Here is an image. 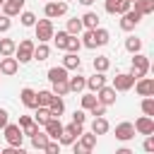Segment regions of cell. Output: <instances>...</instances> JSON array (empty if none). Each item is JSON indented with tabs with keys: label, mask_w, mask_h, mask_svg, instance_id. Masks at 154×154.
<instances>
[{
	"label": "cell",
	"mask_w": 154,
	"mask_h": 154,
	"mask_svg": "<svg viewBox=\"0 0 154 154\" xmlns=\"http://www.w3.org/2000/svg\"><path fill=\"white\" fill-rule=\"evenodd\" d=\"M135 58H132V67H130V75L135 77V79H140V77H144L147 72H149V60H147V55H142V53H132Z\"/></svg>",
	"instance_id": "6da1fadb"
},
{
	"label": "cell",
	"mask_w": 154,
	"mask_h": 154,
	"mask_svg": "<svg viewBox=\"0 0 154 154\" xmlns=\"http://www.w3.org/2000/svg\"><path fill=\"white\" fill-rule=\"evenodd\" d=\"M2 130H5V142H7V144H12V147H22V142H24V132H22L19 125L7 123Z\"/></svg>",
	"instance_id": "7a4b0ae2"
},
{
	"label": "cell",
	"mask_w": 154,
	"mask_h": 154,
	"mask_svg": "<svg viewBox=\"0 0 154 154\" xmlns=\"http://www.w3.org/2000/svg\"><path fill=\"white\" fill-rule=\"evenodd\" d=\"M84 130H82V125L79 123H70V125H63V132H60V137H58V142L60 144H72L79 135H82Z\"/></svg>",
	"instance_id": "3957f363"
},
{
	"label": "cell",
	"mask_w": 154,
	"mask_h": 154,
	"mask_svg": "<svg viewBox=\"0 0 154 154\" xmlns=\"http://www.w3.org/2000/svg\"><path fill=\"white\" fill-rule=\"evenodd\" d=\"M140 19H142V14H140L137 10H132V7H130L128 12H123V14H120V29H123V31H132V29L140 24Z\"/></svg>",
	"instance_id": "277c9868"
},
{
	"label": "cell",
	"mask_w": 154,
	"mask_h": 154,
	"mask_svg": "<svg viewBox=\"0 0 154 154\" xmlns=\"http://www.w3.org/2000/svg\"><path fill=\"white\" fill-rule=\"evenodd\" d=\"M34 29H36V38H38L41 43H46V41L53 38V22H51V19H38V22L34 24Z\"/></svg>",
	"instance_id": "5b68a950"
},
{
	"label": "cell",
	"mask_w": 154,
	"mask_h": 154,
	"mask_svg": "<svg viewBox=\"0 0 154 154\" xmlns=\"http://www.w3.org/2000/svg\"><path fill=\"white\" fill-rule=\"evenodd\" d=\"M14 55H17L19 63H29V60H34V41H29V38L19 41V46L14 48Z\"/></svg>",
	"instance_id": "8992f818"
},
{
	"label": "cell",
	"mask_w": 154,
	"mask_h": 154,
	"mask_svg": "<svg viewBox=\"0 0 154 154\" xmlns=\"http://www.w3.org/2000/svg\"><path fill=\"white\" fill-rule=\"evenodd\" d=\"M43 12H46V17H48V19L63 17V14L67 12V2H65V0H51V2H46Z\"/></svg>",
	"instance_id": "52a82bcc"
},
{
	"label": "cell",
	"mask_w": 154,
	"mask_h": 154,
	"mask_svg": "<svg viewBox=\"0 0 154 154\" xmlns=\"http://www.w3.org/2000/svg\"><path fill=\"white\" fill-rule=\"evenodd\" d=\"M132 84H135V77L130 72H120V75L113 77V89L116 91H128V89H132Z\"/></svg>",
	"instance_id": "ba28073f"
},
{
	"label": "cell",
	"mask_w": 154,
	"mask_h": 154,
	"mask_svg": "<svg viewBox=\"0 0 154 154\" xmlns=\"http://www.w3.org/2000/svg\"><path fill=\"white\" fill-rule=\"evenodd\" d=\"M135 132L140 135H154V118L152 116H142L135 120Z\"/></svg>",
	"instance_id": "9c48e42d"
},
{
	"label": "cell",
	"mask_w": 154,
	"mask_h": 154,
	"mask_svg": "<svg viewBox=\"0 0 154 154\" xmlns=\"http://www.w3.org/2000/svg\"><path fill=\"white\" fill-rule=\"evenodd\" d=\"M43 128H46V135H48L51 140H58L60 132H63V123H60V118H55V116H51V118L43 123Z\"/></svg>",
	"instance_id": "30bf717a"
},
{
	"label": "cell",
	"mask_w": 154,
	"mask_h": 154,
	"mask_svg": "<svg viewBox=\"0 0 154 154\" xmlns=\"http://www.w3.org/2000/svg\"><path fill=\"white\" fill-rule=\"evenodd\" d=\"M19 70V60L17 58H12V55H2V60H0V75H14Z\"/></svg>",
	"instance_id": "8fae6325"
},
{
	"label": "cell",
	"mask_w": 154,
	"mask_h": 154,
	"mask_svg": "<svg viewBox=\"0 0 154 154\" xmlns=\"http://www.w3.org/2000/svg\"><path fill=\"white\" fill-rule=\"evenodd\" d=\"M135 89L140 96H154V79L140 77V79H135Z\"/></svg>",
	"instance_id": "7c38bea8"
},
{
	"label": "cell",
	"mask_w": 154,
	"mask_h": 154,
	"mask_svg": "<svg viewBox=\"0 0 154 154\" xmlns=\"http://www.w3.org/2000/svg\"><path fill=\"white\" fill-rule=\"evenodd\" d=\"M130 7H132V2H128V0H106V12L108 14H123Z\"/></svg>",
	"instance_id": "4fadbf2b"
},
{
	"label": "cell",
	"mask_w": 154,
	"mask_h": 154,
	"mask_svg": "<svg viewBox=\"0 0 154 154\" xmlns=\"http://www.w3.org/2000/svg\"><path fill=\"white\" fill-rule=\"evenodd\" d=\"M96 99H99V103H103V106H113V103H116V89L103 84V87L96 91Z\"/></svg>",
	"instance_id": "5bb4252c"
},
{
	"label": "cell",
	"mask_w": 154,
	"mask_h": 154,
	"mask_svg": "<svg viewBox=\"0 0 154 154\" xmlns=\"http://www.w3.org/2000/svg\"><path fill=\"white\" fill-rule=\"evenodd\" d=\"M132 137H135V125H132V123H120V125H116V140L128 142V140H132Z\"/></svg>",
	"instance_id": "9a60e30c"
},
{
	"label": "cell",
	"mask_w": 154,
	"mask_h": 154,
	"mask_svg": "<svg viewBox=\"0 0 154 154\" xmlns=\"http://www.w3.org/2000/svg\"><path fill=\"white\" fill-rule=\"evenodd\" d=\"M24 2H26V0H5V2H2V14L17 17V14L24 10Z\"/></svg>",
	"instance_id": "2e32d148"
},
{
	"label": "cell",
	"mask_w": 154,
	"mask_h": 154,
	"mask_svg": "<svg viewBox=\"0 0 154 154\" xmlns=\"http://www.w3.org/2000/svg\"><path fill=\"white\" fill-rule=\"evenodd\" d=\"M103 84H106V72H96V70H94V75L87 77V87H89L91 91H99Z\"/></svg>",
	"instance_id": "e0dca14e"
},
{
	"label": "cell",
	"mask_w": 154,
	"mask_h": 154,
	"mask_svg": "<svg viewBox=\"0 0 154 154\" xmlns=\"http://www.w3.org/2000/svg\"><path fill=\"white\" fill-rule=\"evenodd\" d=\"M19 96H22V103H24L26 108H36V106H38V101H36V91H34V89L24 87Z\"/></svg>",
	"instance_id": "ac0fdd59"
},
{
	"label": "cell",
	"mask_w": 154,
	"mask_h": 154,
	"mask_svg": "<svg viewBox=\"0 0 154 154\" xmlns=\"http://www.w3.org/2000/svg\"><path fill=\"white\" fill-rule=\"evenodd\" d=\"M77 142L82 144L84 152H91V149L96 147V135H94V132H82V135L77 137Z\"/></svg>",
	"instance_id": "d6986e66"
},
{
	"label": "cell",
	"mask_w": 154,
	"mask_h": 154,
	"mask_svg": "<svg viewBox=\"0 0 154 154\" xmlns=\"http://www.w3.org/2000/svg\"><path fill=\"white\" fill-rule=\"evenodd\" d=\"M91 132L99 137V135H106L108 132V120L103 118V116H96L94 118V123H91Z\"/></svg>",
	"instance_id": "ffe728a7"
},
{
	"label": "cell",
	"mask_w": 154,
	"mask_h": 154,
	"mask_svg": "<svg viewBox=\"0 0 154 154\" xmlns=\"http://www.w3.org/2000/svg\"><path fill=\"white\" fill-rule=\"evenodd\" d=\"M79 65H82L79 55H77V53H70V51H67V55L63 58V67H65V70H79Z\"/></svg>",
	"instance_id": "44dd1931"
},
{
	"label": "cell",
	"mask_w": 154,
	"mask_h": 154,
	"mask_svg": "<svg viewBox=\"0 0 154 154\" xmlns=\"http://www.w3.org/2000/svg\"><path fill=\"white\" fill-rule=\"evenodd\" d=\"M91 36H94V43H96V46H106L108 38H111V34H108L106 29H101V26L91 29Z\"/></svg>",
	"instance_id": "7402d4cb"
},
{
	"label": "cell",
	"mask_w": 154,
	"mask_h": 154,
	"mask_svg": "<svg viewBox=\"0 0 154 154\" xmlns=\"http://www.w3.org/2000/svg\"><path fill=\"white\" fill-rule=\"evenodd\" d=\"M48 140H51V137H48L46 132H41V130H38V132H34V135H31V147H34V149H46Z\"/></svg>",
	"instance_id": "603a6c76"
},
{
	"label": "cell",
	"mask_w": 154,
	"mask_h": 154,
	"mask_svg": "<svg viewBox=\"0 0 154 154\" xmlns=\"http://www.w3.org/2000/svg\"><path fill=\"white\" fill-rule=\"evenodd\" d=\"M132 5H135V10H137V12L142 14V17H144V14H152V12H154V0H135Z\"/></svg>",
	"instance_id": "cb8c5ba5"
},
{
	"label": "cell",
	"mask_w": 154,
	"mask_h": 154,
	"mask_svg": "<svg viewBox=\"0 0 154 154\" xmlns=\"http://www.w3.org/2000/svg\"><path fill=\"white\" fill-rule=\"evenodd\" d=\"M48 55H51V48H48L46 43L38 41V46H34V60L43 63V60H48Z\"/></svg>",
	"instance_id": "d4e9b609"
},
{
	"label": "cell",
	"mask_w": 154,
	"mask_h": 154,
	"mask_svg": "<svg viewBox=\"0 0 154 154\" xmlns=\"http://www.w3.org/2000/svg\"><path fill=\"white\" fill-rule=\"evenodd\" d=\"M67 87H70V91H82V89L87 87V79H84L82 75H75V77H67Z\"/></svg>",
	"instance_id": "484cf974"
},
{
	"label": "cell",
	"mask_w": 154,
	"mask_h": 154,
	"mask_svg": "<svg viewBox=\"0 0 154 154\" xmlns=\"http://www.w3.org/2000/svg\"><path fill=\"white\" fill-rule=\"evenodd\" d=\"M48 111H51V116L60 118V113L65 111V103H63V99H60V96H53V99H51V103H48Z\"/></svg>",
	"instance_id": "4316f807"
},
{
	"label": "cell",
	"mask_w": 154,
	"mask_h": 154,
	"mask_svg": "<svg viewBox=\"0 0 154 154\" xmlns=\"http://www.w3.org/2000/svg\"><path fill=\"white\" fill-rule=\"evenodd\" d=\"M79 19H82V26H84V29H96V26H99V14H96V12H87V14L79 17Z\"/></svg>",
	"instance_id": "83f0119b"
},
{
	"label": "cell",
	"mask_w": 154,
	"mask_h": 154,
	"mask_svg": "<svg viewBox=\"0 0 154 154\" xmlns=\"http://www.w3.org/2000/svg\"><path fill=\"white\" fill-rule=\"evenodd\" d=\"M48 79H51V84L53 82H60V79H67V70L60 65V67H51L48 70Z\"/></svg>",
	"instance_id": "f1b7e54d"
},
{
	"label": "cell",
	"mask_w": 154,
	"mask_h": 154,
	"mask_svg": "<svg viewBox=\"0 0 154 154\" xmlns=\"http://www.w3.org/2000/svg\"><path fill=\"white\" fill-rule=\"evenodd\" d=\"M82 29H84V26H82V19H79V17H72V19H67V29H65L67 34H75V36H79V34H82Z\"/></svg>",
	"instance_id": "f546056e"
},
{
	"label": "cell",
	"mask_w": 154,
	"mask_h": 154,
	"mask_svg": "<svg viewBox=\"0 0 154 154\" xmlns=\"http://www.w3.org/2000/svg\"><path fill=\"white\" fill-rule=\"evenodd\" d=\"M48 118H51V111H48V106H36V113H34V123L43 125Z\"/></svg>",
	"instance_id": "4dcf8cb0"
},
{
	"label": "cell",
	"mask_w": 154,
	"mask_h": 154,
	"mask_svg": "<svg viewBox=\"0 0 154 154\" xmlns=\"http://www.w3.org/2000/svg\"><path fill=\"white\" fill-rule=\"evenodd\" d=\"M17 43L12 38H0V55H14Z\"/></svg>",
	"instance_id": "1f68e13d"
},
{
	"label": "cell",
	"mask_w": 154,
	"mask_h": 154,
	"mask_svg": "<svg viewBox=\"0 0 154 154\" xmlns=\"http://www.w3.org/2000/svg\"><path fill=\"white\" fill-rule=\"evenodd\" d=\"M91 65H94V70H96V72H106V70L111 67V60H108L106 55H96Z\"/></svg>",
	"instance_id": "d6a6232c"
},
{
	"label": "cell",
	"mask_w": 154,
	"mask_h": 154,
	"mask_svg": "<svg viewBox=\"0 0 154 154\" xmlns=\"http://www.w3.org/2000/svg\"><path fill=\"white\" fill-rule=\"evenodd\" d=\"M79 48H82V41H79L75 34H70V36H67V43H65V51H70V53H79Z\"/></svg>",
	"instance_id": "836d02e7"
},
{
	"label": "cell",
	"mask_w": 154,
	"mask_h": 154,
	"mask_svg": "<svg viewBox=\"0 0 154 154\" xmlns=\"http://www.w3.org/2000/svg\"><path fill=\"white\" fill-rule=\"evenodd\" d=\"M125 48H128L130 53H140V51H142V41H140L137 36H128V38H125Z\"/></svg>",
	"instance_id": "e575fe53"
},
{
	"label": "cell",
	"mask_w": 154,
	"mask_h": 154,
	"mask_svg": "<svg viewBox=\"0 0 154 154\" xmlns=\"http://www.w3.org/2000/svg\"><path fill=\"white\" fill-rule=\"evenodd\" d=\"M67 31H53V43H55V48H60V51H65V43H67Z\"/></svg>",
	"instance_id": "d590c367"
},
{
	"label": "cell",
	"mask_w": 154,
	"mask_h": 154,
	"mask_svg": "<svg viewBox=\"0 0 154 154\" xmlns=\"http://www.w3.org/2000/svg\"><path fill=\"white\" fill-rule=\"evenodd\" d=\"M55 96H65L67 91H70V87H67V79H60V82H53V89H51Z\"/></svg>",
	"instance_id": "8d00e7d4"
},
{
	"label": "cell",
	"mask_w": 154,
	"mask_h": 154,
	"mask_svg": "<svg viewBox=\"0 0 154 154\" xmlns=\"http://www.w3.org/2000/svg\"><path fill=\"white\" fill-rule=\"evenodd\" d=\"M53 96H55V94H53V91H46V89H43V91H36V101H38V106H48Z\"/></svg>",
	"instance_id": "74e56055"
},
{
	"label": "cell",
	"mask_w": 154,
	"mask_h": 154,
	"mask_svg": "<svg viewBox=\"0 0 154 154\" xmlns=\"http://www.w3.org/2000/svg\"><path fill=\"white\" fill-rule=\"evenodd\" d=\"M142 113L154 118V99H152V96H144V101H142Z\"/></svg>",
	"instance_id": "f35d334b"
},
{
	"label": "cell",
	"mask_w": 154,
	"mask_h": 154,
	"mask_svg": "<svg viewBox=\"0 0 154 154\" xmlns=\"http://www.w3.org/2000/svg\"><path fill=\"white\" fill-rule=\"evenodd\" d=\"M19 19H22L24 26H34L36 24V14L34 12H19Z\"/></svg>",
	"instance_id": "ab89813d"
},
{
	"label": "cell",
	"mask_w": 154,
	"mask_h": 154,
	"mask_svg": "<svg viewBox=\"0 0 154 154\" xmlns=\"http://www.w3.org/2000/svg\"><path fill=\"white\" fill-rule=\"evenodd\" d=\"M96 101H99V99H96V94H94V91H91V94H84V96H82V108H84V111H89Z\"/></svg>",
	"instance_id": "60d3db41"
},
{
	"label": "cell",
	"mask_w": 154,
	"mask_h": 154,
	"mask_svg": "<svg viewBox=\"0 0 154 154\" xmlns=\"http://www.w3.org/2000/svg\"><path fill=\"white\" fill-rule=\"evenodd\" d=\"M106 108H108V106H103V103H99V101H96V103H94L89 111H91V116L96 118V116H106Z\"/></svg>",
	"instance_id": "b9f144b4"
},
{
	"label": "cell",
	"mask_w": 154,
	"mask_h": 154,
	"mask_svg": "<svg viewBox=\"0 0 154 154\" xmlns=\"http://www.w3.org/2000/svg\"><path fill=\"white\" fill-rule=\"evenodd\" d=\"M43 152H48V154H58V152H60V142H58V140H48V144H46Z\"/></svg>",
	"instance_id": "7bdbcfd3"
},
{
	"label": "cell",
	"mask_w": 154,
	"mask_h": 154,
	"mask_svg": "<svg viewBox=\"0 0 154 154\" xmlns=\"http://www.w3.org/2000/svg\"><path fill=\"white\" fill-rule=\"evenodd\" d=\"M10 26H12V19L7 14H0V31H10Z\"/></svg>",
	"instance_id": "ee69618b"
},
{
	"label": "cell",
	"mask_w": 154,
	"mask_h": 154,
	"mask_svg": "<svg viewBox=\"0 0 154 154\" xmlns=\"http://www.w3.org/2000/svg\"><path fill=\"white\" fill-rule=\"evenodd\" d=\"M84 120H87V113H84V111H75V113H72V123L84 125Z\"/></svg>",
	"instance_id": "f6af8a7d"
},
{
	"label": "cell",
	"mask_w": 154,
	"mask_h": 154,
	"mask_svg": "<svg viewBox=\"0 0 154 154\" xmlns=\"http://www.w3.org/2000/svg\"><path fill=\"white\" fill-rule=\"evenodd\" d=\"M31 123H34V118H31V116H19V123H17V125L24 130V128H29Z\"/></svg>",
	"instance_id": "bcb514c9"
},
{
	"label": "cell",
	"mask_w": 154,
	"mask_h": 154,
	"mask_svg": "<svg viewBox=\"0 0 154 154\" xmlns=\"http://www.w3.org/2000/svg\"><path fill=\"white\" fill-rule=\"evenodd\" d=\"M144 152H154V135H147V140H144Z\"/></svg>",
	"instance_id": "7dc6e473"
},
{
	"label": "cell",
	"mask_w": 154,
	"mask_h": 154,
	"mask_svg": "<svg viewBox=\"0 0 154 154\" xmlns=\"http://www.w3.org/2000/svg\"><path fill=\"white\" fill-rule=\"evenodd\" d=\"M10 123V116H7V111L5 108H0V128H5Z\"/></svg>",
	"instance_id": "c3c4849f"
},
{
	"label": "cell",
	"mask_w": 154,
	"mask_h": 154,
	"mask_svg": "<svg viewBox=\"0 0 154 154\" xmlns=\"http://www.w3.org/2000/svg\"><path fill=\"white\" fill-rule=\"evenodd\" d=\"M72 152H75V154H84V149H82V144H79L77 140L72 142Z\"/></svg>",
	"instance_id": "681fc988"
},
{
	"label": "cell",
	"mask_w": 154,
	"mask_h": 154,
	"mask_svg": "<svg viewBox=\"0 0 154 154\" xmlns=\"http://www.w3.org/2000/svg\"><path fill=\"white\" fill-rule=\"evenodd\" d=\"M77 2H82V5H87V7H89V5L94 2V0H77Z\"/></svg>",
	"instance_id": "f907efd6"
},
{
	"label": "cell",
	"mask_w": 154,
	"mask_h": 154,
	"mask_svg": "<svg viewBox=\"0 0 154 154\" xmlns=\"http://www.w3.org/2000/svg\"><path fill=\"white\" fill-rule=\"evenodd\" d=\"M128 2H135V0H128Z\"/></svg>",
	"instance_id": "816d5d0a"
},
{
	"label": "cell",
	"mask_w": 154,
	"mask_h": 154,
	"mask_svg": "<svg viewBox=\"0 0 154 154\" xmlns=\"http://www.w3.org/2000/svg\"><path fill=\"white\" fill-rule=\"evenodd\" d=\"M2 2H5V0H0V5H2Z\"/></svg>",
	"instance_id": "f5cc1de1"
},
{
	"label": "cell",
	"mask_w": 154,
	"mask_h": 154,
	"mask_svg": "<svg viewBox=\"0 0 154 154\" xmlns=\"http://www.w3.org/2000/svg\"><path fill=\"white\" fill-rule=\"evenodd\" d=\"M65 2H70V0H65Z\"/></svg>",
	"instance_id": "db71d44e"
}]
</instances>
